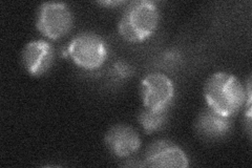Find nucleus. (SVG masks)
<instances>
[{
  "mask_svg": "<svg viewBox=\"0 0 252 168\" xmlns=\"http://www.w3.org/2000/svg\"><path fill=\"white\" fill-rule=\"evenodd\" d=\"M207 105L218 114L232 117L246 101V91L235 76L219 71L212 74L204 86Z\"/></svg>",
  "mask_w": 252,
  "mask_h": 168,
  "instance_id": "nucleus-1",
  "label": "nucleus"
},
{
  "mask_svg": "<svg viewBox=\"0 0 252 168\" xmlns=\"http://www.w3.org/2000/svg\"><path fill=\"white\" fill-rule=\"evenodd\" d=\"M159 25V11L154 1L130 3L118 25L120 35L127 41L139 42L151 37Z\"/></svg>",
  "mask_w": 252,
  "mask_h": 168,
  "instance_id": "nucleus-2",
  "label": "nucleus"
},
{
  "mask_svg": "<svg viewBox=\"0 0 252 168\" xmlns=\"http://www.w3.org/2000/svg\"><path fill=\"white\" fill-rule=\"evenodd\" d=\"M67 54L78 67L94 70L99 68L106 60L107 47L98 35L81 33L70 41Z\"/></svg>",
  "mask_w": 252,
  "mask_h": 168,
  "instance_id": "nucleus-3",
  "label": "nucleus"
},
{
  "mask_svg": "<svg viewBox=\"0 0 252 168\" xmlns=\"http://www.w3.org/2000/svg\"><path fill=\"white\" fill-rule=\"evenodd\" d=\"M36 26L50 39L64 37L73 27V16L65 3L45 2L39 9Z\"/></svg>",
  "mask_w": 252,
  "mask_h": 168,
  "instance_id": "nucleus-4",
  "label": "nucleus"
},
{
  "mask_svg": "<svg viewBox=\"0 0 252 168\" xmlns=\"http://www.w3.org/2000/svg\"><path fill=\"white\" fill-rule=\"evenodd\" d=\"M141 95L145 108L151 110L167 109L175 96V86L164 74H149L142 80Z\"/></svg>",
  "mask_w": 252,
  "mask_h": 168,
  "instance_id": "nucleus-5",
  "label": "nucleus"
},
{
  "mask_svg": "<svg viewBox=\"0 0 252 168\" xmlns=\"http://www.w3.org/2000/svg\"><path fill=\"white\" fill-rule=\"evenodd\" d=\"M144 165L157 168H185L189 163L183 149L175 143L161 140L148 148Z\"/></svg>",
  "mask_w": 252,
  "mask_h": 168,
  "instance_id": "nucleus-6",
  "label": "nucleus"
},
{
  "mask_svg": "<svg viewBox=\"0 0 252 168\" xmlns=\"http://www.w3.org/2000/svg\"><path fill=\"white\" fill-rule=\"evenodd\" d=\"M105 144L110 153L116 157L127 158L139 150L141 139L132 127L118 124L110 127L106 133Z\"/></svg>",
  "mask_w": 252,
  "mask_h": 168,
  "instance_id": "nucleus-7",
  "label": "nucleus"
},
{
  "mask_svg": "<svg viewBox=\"0 0 252 168\" xmlns=\"http://www.w3.org/2000/svg\"><path fill=\"white\" fill-rule=\"evenodd\" d=\"M55 58L53 46L44 40L29 42L22 52L23 66L30 74L40 76L50 69Z\"/></svg>",
  "mask_w": 252,
  "mask_h": 168,
  "instance_id": "nucleus-8",
  "label": "nucleus"
},
{
  "mask_svg": "<svg viewBox=\"0 0 252 168\" xmlns=\"http://www.w3.org/2000/svg\"><path fill=\"white\" fill-rule=\"evenodd\" d=\"M232 125L231 117L218 114L207 107L200 114L195 123V129L203 138L219 139L227 134Z\"/></svg>",
  "mask_w": 252,
  "mask_h": 168,
  "instance_id": "nucleus-9",
  "label": "nucleus"
},
{
  "mask_svg": "<svg viewBox=\"0 0 252 168\" xmlns=\"http://www.w3.org/2000/svg\"><path fill=\"white\" fill-rule=\"evenodd\" d=\"M166 116L167 109L151 110L145 108L139 116V122L146 133H154L164 125Z\"/></svg>",
  "mask_w": 252,
  "mask_h": 168,
  "instance_id": "nucleus-10",
  "label": "nucleus"
},
{
  "mask_svg": "<svg viewBox=\"0 0 252 168\" xmlns=\"http://www.w3.org/2000/svg\"><path fill=\"white\" fill-rule=\"evenodd\" d=\"M114 70L116 75H119V76H127L129 74V67H127V66L124 65L123 62H118L115 65L114 67Z\"/></svg>",
  "mask_w": 252,
  "mask_h": 168,
  "instance_id": "nucleus-11",
  "label": "nucleus"
}]
</instances>
